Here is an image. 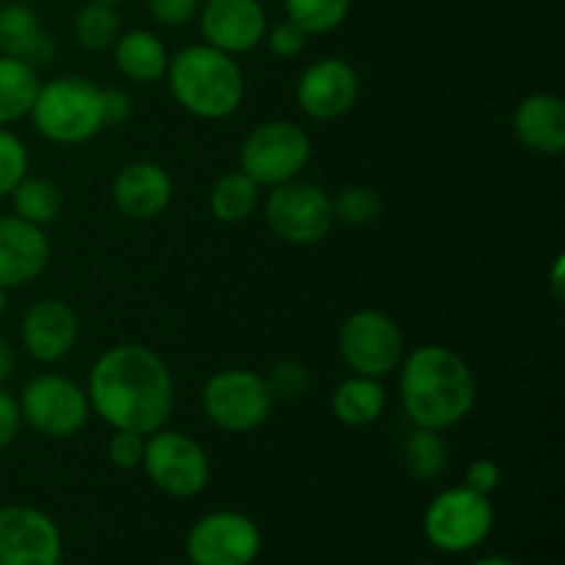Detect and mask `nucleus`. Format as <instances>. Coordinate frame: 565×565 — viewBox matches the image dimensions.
<instances>
[{"mask_svg": "<svg viewBox=\"0 0 565 565\" xmlns=\"http://www.w3.org/2000/svg\"><path fill=\"white\" fill-rule=\"evenodd\" d=\"M92 414L114 430L154 434L174 412V379L169 364L152 348L125 342L114 345L88 370L86 384Z\"/></svg>", "mask_w": 565, "mask_h": 565, "instance_id": "1", "label": "nucleus"}, {"mask_svg": "<svg viewBox=\"0 0 565 565\" xmlns=\"http://www.w3.org/2000/svg\"><path fill=\"white\" fill-rule=\"evenodd\" d=\"M401 403L414 428H456L478 401L472 367L445 345H419L401 362Z\"/></svg>", "mask_w": 565, "mask_h": 565, "instance_id": "2", "label": "nucleus"}, {"mask_svg": "<svg viewBox=\"0 0 565 565\" xmlns=\"http://www.w3.org/2000/svg\"><path fill=\"white\" fill-rule=\"evenodd\" d=\"M169 88L182 110L196 119H230L246 97V77L235 55L210 44H191L169 61Z\"/></svg>", "mask_w": 565, "mask_h": 565, "instance_id": "3", "label": "nucleus"}, {"mask_svg": "<svg viewBox=\"0 0 565 565\" xmlns=\"http://www.w3.org/2000/svg\"><path fill=\"white\" fill-rule=\"evenodd\" d=\"M99 92L103 88L86 77H53L39 86L28 116L39 136H44L47 141L61 143V147H77L105 130Z\"/></svg>", "mask_w": 565, "mask_h": 565, "instance_id": "4", "label": "nucleus"}, {"mask_svg": "<svg viewBox=\"0 0 565 565\" xmlns=\"http://www.w3.org/2000/svg\"><path fill=\"white\" fill-rule=\"evenodd\" d=\"M494 530L491 497L478 494L467 486H456L434 497L423 516V533L434 550L445 555H467L486 544Z\"/></svg>", "mask_w": 565, "mask_h": 565, "instance_id": "5", "label": "nucleus"}, {"mask_svg": "<svg viewBox=\"0 0 565 565\" xmlns=\"http://www.w3.org/2000/svg\"><path fill=\"white\" fill-rule=\"evenodd\" d=\"M312 158V138L290 119H270L254 127L241 147V171L259 188H276L301 177Z\"/></svg>", "mask_w": 565, "mask_h": 565, "instance_id": "6", "label": "nucleus"}, {"mask_svg": "<svg viewBox=\"0 0 565 565\" xmlns=\"http://www.w3.org/2000/svg\"><path fill=\"white\" fill-rule=\"evenodd\" d=\"M274 403L265 375L246 367L218 370L202 390L204 417L226 434H252L263 428Z\"/></svg>", "mask_w": 565, "mask_h": 565, "instance_id": "7", "label": "nucleus"}, {"mask_svg": "<svg viewBox=\"0 0 565 565\" xmlns=\"http://www.w3.org/2000/svg\"><path fill=\"white\" fill-rule=\"evenodd\" d=\"M17 403L22 423L47 439H70L81 434L92 417L86 386L58 373H42L28 381Z\"/></svg>", "mask_w": 565, "mask_h": 565, "instance_id": "8", "label": "nucleus"}, {"mask_svg": "<svg viewBox=\"0 0 565 565\" xmlns=\"http://www.w3.org/2000/svg\"><path fill=\"white\" fill-rule=\"evenodd\" d=\"M141 467L154 489L174 500L199 497L210 483V458L204 447L171 428H160L147 436Z\"/></svg>", "mask_w": 565, "mask_h": 565, "instance_id": "9", "label": "nucleus"}, {"mask_svg": "<svg viewBox=\"0 0 565 565\" xmlns=\"http://www.w3.org/2000/svg\"><path fill=\"white\" fill-rule=\"evenodd\" d=\"M265 221L270 232L290 246H315L337 224L329 193L307 180L270 188L265 199Z\"/></svg>", "mask_w": 565, "mask_h": 565, "instance_id": "10", "label": "nucleus"}, {"mask_svg": "<svg viewBox=\"0 0 565 565\" xmlns=\"http://www.w3.org/2000/svg\"><path fill=\"white\" fill-rule=\"evenodd\" d=\"M337 348L353 375H367V379H384V375L395 373L406 356L401 326L379 309L353 312L342 323Z\"/></svg>", "mask_w": 565, "mask_h": 565, "instance_id": "11", "label": "nucleus"}, {"mask_svg": "<svg viewBox=\"0 0 565 565\" xmlns=\"http://www.w3.org/2000/svg\"><path fill=\"white\" fill-rule=\"evenodd\" d=\"M263 552L257 522L241 511H215L199 519L185 539L191 565H254Z\"/></svg>", "mask_w": 565, "mask_h": 565, "instance_id": "12", "label": "nucleus"}, {"mask_svg": "<svg viewBox=\"0 0 565 565\" xmlns=\"http://www.w3.org/2000/svg\"><path fill=\"white\" fill-rule=\"evenodd\" d=\"M64 539L53 519L31 505L0 508V565H61Z\"/></svg>", "mask_w": 565, "mask_h": 565, "instance_id": "13", "label": "nucleus"}, {"mask_svg": "<svg viewBox=\"0 0 565 565\" xmlns=\"http://www.w3.org/2000/svg\"><path fill=\"white\" fill-rule=\"evenodd\" d=\"M196 17L204 44L226 55L252 53L268 31V14L259 0H204Z\"/></svg>", "mask_w": 565, "mask_h": 565, "instance_id": "14", "label": "nucleus"}, {"mask_svg": "<svg viewBox=\"0 0 565 565\" xmlns=\"http://www.w3.org/2000/svg\"><path fill=\"white\" fill-rule=\"evenodd\" d=\"M359 75L348 61L320 58L301 72L296 86L298 108L315 121H334L351 114L359 99Z\"/></svg>", "mask_w": 565, "mask_h": 565, "instance_id": "15", "label": "nucleus"}, {"mask_svg": "<svg viewBox=\"0 0 565 565\" xmlns=\"http://www.w3.org/2000/svg\"><path fill=\"white\" fill-rule=\"evenodd\" d=\"M77 334H81L77 312L61 298H42L33 303L20 329L22 348L39 364H55L70 356Z\"/></svg>", "mask_w": 565, "mask_h": 565, "instance_id": "16", "label": "nucleus"}, {"mask_svg": "<svg viewBox=\"0 0 565 565\" xmlns=\"http://www.w3.org/2000/svg\"><path fill=\"white\" fill-rule=\"evenodd\" d=\"M50 263V241L42 226L17 215H0V287L31 285Z\"/></svg>", "mask_w": 565, "mask_h": 565, "instance_id": "17", "label": "nucleus"}, {"mask_svg": "<svg viewBox=\"0 0 565 565\" xmlns=\"http://www.w3.org/2000/svg\"><path fill=\"white\" fill-rule=\"evenodd\" d=\"M116 210L132 221H152L163 213L174 196V185L163 166L152 160H138V163L125 166L114 177L110 185Z\"/></svg>", "mask_w": 565, "mask_h": 565, "instance_id": "18", "label": "nucleus"}, {"mask_svg": "<svg viewBox=\"0 0 565 565\" xmlns=\"http://www.w3.org/2000/svg\"><path fill=\"white\" fill-rule=\"evenodd\" d=\"M513 136L530 152L557 158L565 149V103L561 94L539 92L513 110Z\"/></svg>", "mask_w": 565, "mask_h": 565, "instance_id": "19", "label": "nucleus"}, {"mask_svg": "<svg viewBox=\"0 0 565 565\" xmlns=\"http://www.w3.org/2000/svg\"><path fill=\"white\" fill-rule=\"evenodd\" d=\"M0 55L25 61L33 70L53 64V33L28 3H20V0L0 3Z\"/></svg>", "mask_w": 565, "mask_h": 565, "instance_id": "20", "label": "nucleus"}, {"mask_svg": "<svg viewBox=\"0 0 565 565\" xmlns=\"http://www.w3.org/2000/svg\"><path fill=\"white\" fill-rule=\"evenodd\" d=\"M114 61L116 70L132 83H158L166 77L169 70V50L163 39L143 28L119 33L114 42Z\"/></svg>", "mask_w": 565, "mask_h": 565, "instance_id": "21", "label": "nucleus"}, {"mask_svg": "<svg viewBox=\"0 0 565 565\" xmlns=\"http://www.w3.org/2000/svg\"><path fill=\"white\" fill-rule=\"evenodd\" d=\"M386 408V390L381 379L351 375L331 395V412L348 428H367L379 423Z\"/></svg>", "mask_w": 565, "mask_h": 565, "instance_id": "22", "label": "nucleus"}, {"mask_svg": "<svg viewBox=\"0 0 565 565\" xmlns=\"http://www.w3.org/2000/svg\"><path fill=\"white\" fill-rule=\"evenodd\" d=\"M39 86V70L25 61L0 55V127L14 125L31 114Z\"/></svg>", "mask_w": 565, "mask_h": 565, "instance_id": "23", "label": "nucleus"}, {"mask_svg": "<svg viewBox=\"0 0 565 565\" xmlns=\"http://www.w3.org/2000/svg\"><path fill=\"white\" fill-rule=\"evenodd\" d=\"M259 191L263 188L252 177L243 174L241 169L221 174L210 191V210H213L215 221L243 224V221L252 218L259 207Z\"/></svg>", "mask_w": 565, "mask_h": 565, "instance_id": "24", "label": "nucleus"}, {"mask_svg": "<svg viewBox=\"0 0 565 565\" xmlns=\"http://www.w3.org/2000/svg\"><path fill=\"white\" fill-rule=\"evenodd\" d=\"M9 196L11 204H14L17 218L28 221L33 226H42V230L58 218L61 204H64L58 185L53 180H47V177L25 174L17 182V188Z\"/></svg>", "mask_w": 565, "mask_h": 565, "instance_id": "25", "label": "nucleus"}, {"mask_svg": "<svg viewBox=\"0 0 565 565\" xmlns=\"http://www.w3.org/2000/svg\"><path fill=\"white\" fill-rule=\"evenodd\" d=\"M447 461H450V452H447L439 430L414 428L408 439L403 441V467L419 483H430V480L441 478Z\"/></svg>", "mask_w": 565, "mask_h": 565, "instance_id": "26", "label": "nucleus"}, {"mask_svg": "<svg viewBox=\"0 0 565 565\" xmlns=\"http://www.w3.org/2000/svg\"><path fill=\"white\" fill-rule=\"evenodd\" d=\"M72 33H75L77 44L83 50H92V53H99V50L114 47V42L121 33L119 14L110 3H103V0H88L86 6H81L72 20Z\"/></svg>", "mask_w": 565, "mask_h": 565, "instance_id": "27", "label": "nucleus"}, {"mask_svg": "<svg viewBox=\"0 0 565 565\" xmlns=\"http://www.w3.org/2000/svg\"><path fill=\"white\" fill-rule=\"evenodd\" d=\"M287 20L296 22L307 36L331 33L348 20L351 0H285Z\"/></svg>", "mask_w": 565, "mask_h": 565, "instance_id": "28", "label": "nucleus"}, {"mask_svg": "<svg viewBox=\"0 0 565 565\" xmlns=\"http://www.w3.org/2000/svg\"><path fill=\"white\" fill-rule=\"evenodd\" d=\"M331 207H334V221H342L348 226H364L373 224L381 215V196L367 185H351L342 188L331 199Z\"/></svg>", "mask_w": 565, "mask_h": 565, "instance_id": "29", "label": "nucleus"}, {"mask_svg": "<svg viewBox=\"0 0 565 565\" xmlns=\"http://www.w3.org/2000/svg\"><path fill=\"white\" fill-rule=\"evenodd\" d=\"M265 384H268L274 401H298L301 395H307L309 384H312V375L296 359H281L270 367V373L265 375Z\"/></svg>", "mask_w": 565, "mask_h": 565, "instance_id": "30", "label": "nucleus"}, {"mask_svg": "<svg viewBox=\"0 0 565 565\" xmlns=\"http://www.w3.org/2000/svg\"><path fill=\"white\" fill-rule=\"evenodd\" d=\"M28 174V149L11 130L0 127V199L9 196Z\"/></svg>", "mask_w": 565, "mask_h": 565, "instance_id": "31", "label": "nucleus"}, {"mask_svg": "<svg viewBox=\"0 0 565 565\" xmlns=\"http://www.w3.org/2000/svg\"><path fill=\"white\" fill-rule=\"evenodd\" d=\"M263 42L268 44L270 55H276L279 61H292L303 53V47H307V33H303L292 20H281L276 22V25H268Z\"/></svg>", "mask_w": 565, "mask_h": 565, "instance_id": "32", "label": "nucleus"}, {"mask_svg": "<svg viewBox=\"0 0 565 565\" xmlns=\"http://www.w3.org/2000/svg\"><path fill=\"white\" fill-rule=\"evenodd\" d=\"M143 447H147V436L143 434H136V430H114V436L108 441L110 463L119 469L141 467Z\"/></svg>", "mask_w": 565, "mask_h": 565, "instance_id": "33", "label": "nucleus"}, {"mask_svg": "<svg viewBox=\"0 0 565 565\" xmlns=\"http://www.w3.org/2000/svg\"><path fill=\"white\" fill-rule=\"evenodd\" d=\"M199 6L202 0H147L149 17L166 28H182L196 20Z\"/></svg>", "mask_w": 565, "mask_h": 565, "instance_id": "34", "label": "nucleus"}, {"mask_svg": "<svg viewBox=\"0 0 565 565\" xmlns=\"http://www.w3.org/2000/svg\"><path fill=\"white\" fill-rule=\"evenodd\" d=\"M502 483V469L500 463L491 461V458H478V461L469 463L467 469V478H463V486L478 494L491 497Z\"/></svg>", "mask_w": 565, "mask_h": 565, "instance_id": "35", "label": "nucleus"}, {"mask_svg": "<svg viewBox=\"0 0 565 565\" xmlns=\"http://www.w3.org/2000/svg\"><path fill=\"white\" fill-rule=\"evenodd\" d=\"M20 428H22L20 403H17V397L11 395L6 386H0V450H6V447L20 436Z\"/></svg>", "mask_w": 565, "mask_h": 565, "instance_id": "36", "label": "nucleus"}, {"mask_svg": "<svg viewBox=\"0 0 565 565\" xmlns=\"http://www.w3.org/2000/svg\"><path fill=\"white\" fill-rule=\"evenodd\" d=\"M99 103H103V125L116 127L132 116V99L130 94L121 88H103L99 92Z\"/></svg>", "mask_w": 565, "mask_h": 565, "instance_id": "37", "label": "nucleus"}, {"mask_svg": "<svg viewBox=\"0 0 565 565\" xmlns=\"http://www.w3.org/2000/svg\"><path fill=\"white\" fill-rule=\"evenodd\" d=\"M14 367H17L14 348H11V342L0 334V386L14 375Z\"/></svg>", "mask_w": 565, "mask_h": 565, "instance_id": "38", "label": "nucleus"}, {"mask_svg": "<svg viewBox=\"0 0 565 565\" xmlns=\"http://www.w3.org/2000/svg\"><path fill=\"white\" fill-rule=\"evenodd\" d=\"M563 268H565V257L563 254H557L555 257V265H552V292H555L557 301H563L565 296V281H563Z\"/></svg>", "mask_w": 565, "mask_h": 565, "instance_id": "39", "label": "nucleus"}, {"mask_svg": "<svg viewBox=\"0 0 565 565\" xmlns=\"http://www.w3.org/2000/svg\"><path fill=\"white\" fill-rule=\"evenodd\" d=\"M469 565H522V563H516L508 555H489V557H478V561Z\"/></svg>", "mask_w": 565, "mask_h": 565, "instance_id": "40", "label": "nucleus"}, {"mask_svg": "<svg viewBox=\"0 0 565 565\" xmlns=\"http://www.w3.org/2000/svg\"><path fill=\"white\" fill-rule=\"evenodd\" d=\"M6 309H9V290H6V287H0V315H3Z\"/></svg>", "mask_w": 565, "mask_h": 565, "instance_id": "41", "label": "nucleus"}, {"mask_svg": "<svg viewBox=\"0 0 565 565\" xmlns=\"http://www.w3.org/2000/svg\"><path fill=\"white\" fill-rule=\"evenodd\" d=\"M103 3H110V6H116V3H127V0H103Z\"/></svg>", "mask_w": 565, "mask_h": 565, "instance_id": "42", "label": "nucleus"}, {"mask_svg": "<svg viewBox=\"0 0 565 565\" xmlns=\"http://www.w3.org/2000/svg\"><path fill=\"white\" fill-rule=\"evenodd\" d=\"M419 565H441V563H419Z\"/></svg>", "mask_w": 565, "mask_h": 565, "instance_id": "43", "label": "nucleus"}]
</instances>
